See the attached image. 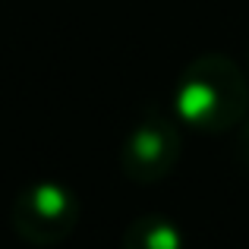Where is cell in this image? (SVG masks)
Returning <instances> with one entry per match:
<instances>
[{
  "mask_svg": "<svg viewBox=\"0 0 249 249\" xmlns=\"http://www.w3.org/2000/svg\"><path fill=\"white\" fill-rule=\"evenodd\" d=\"M123 249H183V233L164 214H145L126 227Z\"/></svg>",
  "mask_w": 249,
  "mask_h": 249,
  "instance_id": "277c9868",
  "label": "cell"
},
{
  "mask_svg": "<svg viewBox=\"0 0 249 249\" xmlns=\"http://www.w3.org/2000/svg\"><path fill=\"white\" fill-rule=\"evenodd\" d=\"M243 145H246V152H249V129H246V139H243Z\"/></svg>",
  "mask_w": 249,
  "mask_h": 249,
  "instance_id": "5b68a950",
  "label": "cell"
},
{
  "mask_svg": "<svg viewBox=\"0 0 249 249\" xmlns=\"http://www.w3.org/2000/svg\"><path fill=\"white\" fill-rule=\"evenodd\" d=\"M177 161H180V133H177L174 120H167L164 114L139 117L136 126L129 129L120 155L126 177L136 183H155L167 177Z\"/></svg>",
  "mask_w": 249,
  "mask_h": 249,
  "instance_id": "3957f363",
  "label": "cell"
},
{
  "mask_svg": "<svg viewBox=\"0 0 249 249\" xmlns=\"http://www.w3.org/2000/svg\"><path fill=\"white\" fill-rule=\"evenodd\" d=\"M13 231L35 246H54L79 224V199L60 183H32L13 199Z\"/></svg>",
  "mask_w": 249,
  "mask_h": 249,
  "instance_id": "7a4b0ae2",
  "label": "cell"
},
{
  "mask_svg": "<svg viewBox=\"0 0 249 249\" xmlns=\"http://www.w3.org/2000/svg\"><path fill=\"white\" fill-rule=\"evenodd\" d=\"M246 79L227 57L208 54L189 63L177 85V114L196 129L224 133L246 114Z\"/></svg>",
  "mask_w": 249,
  "mask_h": 249,
  "instance_id": "6da1fadb",
  "label": "cell"
}]
</instances>
